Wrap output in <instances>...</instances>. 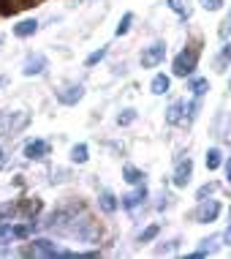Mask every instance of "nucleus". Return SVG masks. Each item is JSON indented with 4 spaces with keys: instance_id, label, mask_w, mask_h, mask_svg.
I'll list each match as a JSON object with an SVG mask.
<instances>
[{
    "instance_id": "obj_1",
    "label": "nucleus",
    "mask_w": 231,
    "mask_h": 259,
    "mask_svg": "<svg viewBox=\"0 0 231 259\" xmlns=\"http://www.w3.org/2000/svg\"><path fill=\"white\" fill-rule=\"evenodd\" d=\"M196 60H199V52L196 50H183L174 58V66H171L174 76H191L196 71Z\"/></svg>"
},
{
    "instance_id": "obj_2",
    "label": "nucleus",
    "mask_w": 231,
    "mask_h": 259,
    "mask_svg": "<svg viewBox=\"0 0 231 259\" xmlns=\"http://www.w3.org/2000/svg\"><path fill=\"white\" fill-rule=\"evenodd\" d=\"M163 58H166V44H163V41H155V44H150V47H144V50H142V66L144 68L160 66Z\"/></svg>"
},
{
    "instance_id": "obj_3",
    "label": "nucleus",
    "mask_w": 231,
    "mask_h": 259,
    "mask_svg": "<svg viewBox=\"0 0 231 259\" xmlns=\"http://www.w3.org/2000/svg\"><path fill=\"white\" fill-rule=\"evenodd\" d=\"M82 96H85V85H79V82H68L57 90V101L66 107H74L76 101H82Z\"/></svg>"
},
{
    "instance_id": "obj_4",
    "label": "nucleus",
    "mask_w": 231,
    "mask_h": 259,
    "mask_svg": "<svg viewBox=\"0 0 231 259\" xmlns=\"http://www.w3.org/2000/svg\"><path fill=\"white\" fill-rule=\"evenodd\" d=\"M46 66H49L46 55H30V58L25 60V66H22V74L25 76H38V74L46 71Z\"/></svg>"
},
{
    "instance_id": "obj_5",
    "label": "nucleus",
    "mask_w": 231,
    "mask_h": 259,
    "mask_svg": "<svg viewBox=\"0 0 231 259\" xmlns=\"http://www.w3.org/2000/svg\"><path fill=\"white\" fill-rule=\"evenodd\" d=\"M220 215V202H215V199H201V207H199V213H196V219H199L201 224H209V221H215Z\"/></svg>"
},
{
    "instance_id": "obj_6",
    "label": "nucleus",
    "mask_w": 231,
    "mask_h": 259,
    "mask_svg": "<svg viewBox=\"0 0 231 259\" xmlns=\"http://www.w3.org/2000/svg\"><path fill=\"white\" fill-rule=\"evenodd\" d=\"M191 175H193V161L185 158L177 164V172H174V186L177 188H185L188 183H191Z\"/></svg>"
},
{
    "instance_id": "obj_7",
    "label": "nucleus",
    "mask_w": 231,
    "mask_h": 259,
    "mask_svg": "<svg viewBox=\"0 0 231 259\" xmlns=\"http://www.w3.org/2000/svg\"><path fill=\"white\" fill-rule=\"evenodd\" d=\"M46 153H49V145L44 142V139H33V142L25 145V158H30V161L46 158Z\"/></svg>"
},
{
    "instance_id": "obj_8",
    "label": "nucleus",
    "mask_w": 231,
    "mask_h": 259,
    "mask_svg": "<svg viewBox=\"0 0 231 259\" xmlns=\"http://www.w3.org/2000/svg\"><path fill=\"white\" fill-rule=\"evenodd\" d=\"M144 199H147V188H144V186H139L136 191H131V194H125V197H123V207L134 210V207L142 205Z\"/></svg>"
},
{
    "instance_id": "obj_9",
    "label": "nucleus",
    "mask_w": 231,
    "mask_h": 259,
    "mask_svg": "<svg viewBox=\"0 0 231 259\" xmlns=\"http://www.w3.org/2000/svg\"><path fill=\"white\" fill-rule=\"evenodd\" d=\"M36 30H38V19H22L19 25H14V36H19V38L33 36Z\"/></svg>"
},
{
    "instance_id": "obj_10",
    "label": "nucleus",
    "mask_w": 231,
    "mask_h": 259,
    "mask_svg": "<svg viewBox=\"0 0 231 259\" xmlns=\"http://www.w3.org/2000/svg\"><path fill=\"white\" fill-rule=\"evenodd\" d=\"M150 88H152V93H155V96H163V93H169L171 79L166 74H155V76H152V85Z\"/></svg>"
},
{
    "instance_id": "obj_11",
    "label": "nucleus",
    "mask_w": 231,
    "mask_h": 259,
    "mask_svg": "<svg viewBox=\"0 0 231 259\" xmlns=\"http://www.w3.org/2000/svg\"><path fill=\"white\" fill-rule=\"evenodd\" d=\"M98 205H101L103 213H114L120 202H117V197H114L111 191H101V197H98Z\"/></svg>"
},
{
    "instance_id": "obj_12",
    "label": "nucleus",
    "mask_w": 231,
    "mask_h": 259,
    "mask_svg": "<svg viewBox=\"0 0 231 259\" xmlns=\"http://www.w3.org/2000/svg\"><path fill=\"white\" fill-rule=\"evenodd\" d=\"M183 109H185V104H183V101H174L171 107L166 109V120H169L171 125H174V123H180V120H183Z\"/></svg>"
},
{
    "instance_id": "obj_13",
    "label": "nucleus",
    "mask_w": 231,
    "mask_h": 259,
    "mask_svg": "<svg viewBox=\"0 0 231 259\" xmlns=\"http://www.w3.org/2000/svg\"><path fill=\"white\" fill-rule=\"evenodd\" d=\"M204 164H207V169H209V172H215V169H218V166L223 164V158H220V150H218V148H209V150H207V158H204Z\"/></svg>"
},
{
    "instance_id": "obj_14",
    "label": "nucleus",
    "mask_w": 231,
    "mask_h": 259,
    "mask_svg": "<svg viewBox=\"0 0 231 259\" xmlns=\"http://www.w3.org/2000/svg\"><path fill=\"white\" fill-rule=\"evenodd\" d=\"M33 248H36L38 254H44V256H57L60 254L57 246H54V243H49V240H36V243H33Z\"/></svg>"
},
{
    "instance_id": "obj_15",
    "label": "nucleus",
    "mask_w": 231,
    "mask_h": 259,
    "mask_svg": "<svg viewBox=\"0 0 231 259\" xmlns=\"http://www.w3.org/2000/svg\"><path fill=\"white\" fill-rule=\"evenodd\" d=\"M90 156H87V145L85 142H79V145H74L71 148V161L74 164H85Z\"/></svg>"
},
{
    "instance_id": "obj_16",
    "label": "nucleus",
    "mask_w": 231,
    "mask_h": 259,
    "mask_svg": "<svg viewBox=\"0 0 231 259\" xmlns=\"http://www.w3.org/2000/svg\"><path fill=\"white\" fill-rule=\"evenodd\" d=\"M191 90H193L196 99H201V96L209 90V82L204 79V76H196V79H191Z\"/></svg>"
},
{
    "instance_id": "obj_17",
    "label": "nucleus",
    "mask_w": 231,
    "mask_h": 259,
    "mask_svg": "<svg viewBox=\"0 0 231 259\" xmlns=\"http://www.w3.org/2000/svg\"><path fill=\"white\" fill-rule=\"evenodd\" d=\"M123 175H125V180H128V183H134V186H139V183L144 180V172L136 169V166H131V164L123 169Z\"/></svg>"
},
{
    "instance_id": "obj_18",
    "label": "nucleus",
    "mask_w": 231,
    "mask_h": 259,
    "mask_svg": "<svg viewBox=\"0 0 231 259\" xmlns=\"http://www.w3.org/2000/svg\"><path fill=\"white\" fill-rule=\"evenodd\" d=\"M106 52H109V47H101V50H95L93 55H87V60H85V66L87 68H93V66H98L103 58H106Z\"/></svg>"
},
{
    "instance_id": "obj_19",
    "label": "nucleus",
    "mask_w": 231,
    "mask_h": 259,
    "mask_svg": "<svg viewBox=\"0 0 231 259\" xmlns=\"http://www.w3.org/2000/svg\"><path fill=\"white\" fill-rule=\"evenodd\" d=\"M158 232H160V227L158 224H152V227H147L142 235H139V243H150V240H155L158 237Z\"/></svg>"
},
{
    "instance_id": "obj_20",
    "label": "nucleus",
    "mask_w": 231,
    "mask_h": 259,
    "mask_svg": "<svg viewBox=\"0 0 231 259\" xmlns=\"http://www.w3.org/2000/svg\"><path fill=\"white\" fill-rule=\"evenodd\" d=\"M131 22H134V14H123V19H120V25H117V36H125V33L131 30Z\"/></svg>"
},
{
    "instance_id": "obj_21",
    "label": "nucleus",
    "mask_w": 231,
    "mask_h": 259,
    "mask_svg": "<svg viewBox=\"0 0 231 259\" xmlns=\"http://www.w3.org/2000/svg\"><path fill=\"white\" fill-rule=\"evenodd\" d=\"M134 120H136V109H125L123 115L117 117V123H120V125H131Z\"/></svg>"
},
{
    "instance_id": "obj_22",
    "label": "nucleus",
    "mask_w": 231,
    "mask_h": 259,
    "mask_svg": "<svg viewBox=\"0 0 231 259\" xmlns=\"http://www.w3.org/2000/svg\"><path fill=\"white\" fill-rule=\"evenodd\" d=\"M169 6H171V9L180 14V17H185V19L191 17V9H188V6H183V3H180V0H169Z\"/></svg>"
},
{
    "instance_id": "obj_23",
    "label": "nucleus",
    "mask_w": 231,
    "mask_h": 259,
    "mask_svg": "<svg viewBox=\"0 0 231 259\" xmlns=\"http://www.w3.org/2000/svg\"><path fill=\"white\" fill-rule=\"evenodd\" d=\"M201 6H204L207 11H218L223 6V0H201Z\"/></svg>"
},
{
    "instance_id": "obj_24",
    "label": "nucleus",
    "mask_w": 231,
    "mask_h": 259,
    "mask_svg": "<svg viewBox=\"0 0 231 259\" xmlns=\"http://www.w3.org/2000/svg\"><path fill=\"white\" fill-rule=\"evenodd\" d=\"M212 191H215V183L201 186V188H199V199H207V194H212Z\"/></svg>"
},
{
    "instance_id": "obj_25",
    "label": "nucleus",
    "mask_w": 231,
    "mask_h": 259,
    "mask_svg": "<svg viewBox=\"0 0 231 259\" xmlns=\"http://www.w3.org/2000/svg\"><path fill=\"white\" fill-rule=\"evenodd\" d=\"M223 60H231V44L223 47V52H220V60H218V63H223Z\"/></svg>"
},
{
    "instance_id": "obj_26",
    "label": "nucleus",
    "mask_w": 231,
    "mask_h": 259,
    "mask_svg": "<svg viewBox=\"0 0 231 259\" xmlns=\"http://www.w3.org/2000/svg\"><path fill=\"white\" fill-rule=\"evenodd\" d=\"M226 178H228V183H231V156H228V164H226Z\"/></svg>"
},
{
    "instance_id": "obj_27",
    "label": "nucleus",
    "mask_w": 231,
    "mask_h": 259,
    "mask_svg": "<svg viewBox=\"0 0 231 259\" xmlns=\"http://www.w3.org/2000/svg\"><path fill=\"white\" fill-rule=\"evenodd\" d=\"M226 240H228V246H231V224H228V232H226Z\"/></svg>"
},
{
    "instance_id": "obj_28",
    "label": "nucleus",
    "mask_w": 231,
    "mask_h": 259,
    "mask_svg": "<svg viewBox=\"0 0 231 259\" xmlns=\"http://www.w3.org/2000/svg\"><path fill=\"white\" fill-rule=\"evenodd\" d=\"M223 25H231V11H228V19H226V22H223Z\"/></svg>"
},
{
    "instance_id": "obj_29",
    "label": "nucleus",
    "mask_w": 231,
    "mask_h": 259,
    "mask_svg": "<svg viewBox=\"0 0 231 259\" xmlns=\"http://www.w3.org/2000/svg\"><path fill=\"white\" fill-rule=\"evenodd\" d=\"M3 161H6V158H3V150H0V166H3Z\"/></svg>"
},
{
    "instance_id": "obj_30",
    "label": "nucleus",
    "mask_w": 231,
    "mask_h": 259,
    "mask_svg": "<svg viewBox=\"0 0 231 259\" xmlns=\"http://www.w3.org/2000/svg\"><path fill=\"white\" fill-rule=\"evenodd\" d=\"M0 85H3V79H0Z\"/></svg>"
},
{
    "instance_id": "obj_31",
    "label": "nucleus",
    "mask_w": 231,
    "mask_h": 259,
    "mask_svg": "<svg viewBox=\"0 0 231 259\" xmlns=\"http://www.w3.org/2000/svg\"><path fill=\"white\" fill-rule=\"evenodd\" d=\"M0 41H3V38H0Z\"/></svg>"
}]
</instances>
